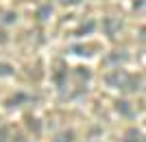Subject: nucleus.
I'll return each instance as SVG.
<instances>
[{"label":"nucleus","instance_id":"f257e3e1","mask_svg":"<svg viewBox=\"0 0 146 142\" xmlns=\"http://www.w3.org/2000/svg\"><path fill=\"white\" fill-rule=\"evenodd\" d=\"M127 79H129V74L124 72V70H113V72H109L107 77H105V83L107 85H111V87H124V83H127Z\"/></svg>","mask_w":146,"mask_h":142},{"label":"nucleus","instance_id":"f03ea898","mask_svg":"<svg viewBox=\"0 0 146 142\" xmlns=\"http://www.w3.org/2000/svg\"><path fill=\"white\" fill-rule=\"evenodd\" d=\"M122 29V22L116 18H105L103 20V31L105 35H109V37H116V33Z\"/></svg>","mask_w":146,"mask_h":142},{"label":"nucleus","instance_id":"7ed1b4c3","mask_svg":"<svg viewBox=\"0 0 146 142\" xmlns=\"http://www.w3.org/2000/svg\"><path fill=\"white\" fill-rule=\"evenodd\" d=\"M122 61H127V53L124 50H113L111 55L105 57V63H122Z\"/></svg>","mask_w":146,"mask_h":142},{"label":"nucleus","instance_id":"20e7f679","mask_svg":"<svg viewBox=\"0 0 146 142\" xmlns=\"http://www.w3.org/2000/svg\"><path fill=\"white\" fill-rule=\"evenodd\" d=\"M140 85H142V77H129L122 90H127V92H137Z\"/></svg>","mask_w":146,"mask_h":142},{"label":"nucleus","instance_id":"39448f33","mask_svg":"<svg viewBox=\"0 0 146 142\" xmlns=\"http://www.w3.org/2000/svg\"><path fill=\"white\" fill-rule=\"evenodd\" d=\"M124 142H144V133H142L140 129L131 127V129L127 131V136H124Z\"/></svg>","mask_w":146,"mask_h":142},{"label":"nucleus","instance_id":"423d86ee","mask_svg":"<svg viewBox=\"0 0 146 142\" xmlns=\"http://www.w3.org/2000/svg\"><path fill=\"white\" fill-rule=\"evenodd\" d=\"M24 101H31V96H26V94H15V96H11V99L7 101V107H9V109H13V107L22 105Z\"/></svg>","mask_w":146,"mask_h":142},{"label":"nucleus","instance_id":"0eeeda50","mask_svg":"<svg viewBox=\"0 0 146 142\" xmlns=\"http://www.w3.org/2000/svg\"><path fill=\"white\" fill-rule=\"evenodd\" d=\"M50 13H52V7L50 5H44V7H39V9H37V20H48L50 18Z\"/></svg>","mask_w":146,"mask_h":142},{"label":"nucleus","instance_id":"6e6552de","mask_svg":"<svg viewBox=\"0 0 146 142\" xmlns=\"http://www.w3.org/2000/svg\"><path fill=\"white\" fill-rule=\"evenodd\" d=\"M118 111H120L122 116H127V118H131V116H133V109L129 107V103H127V101H118Z\"/></svg>","mask_w":146,"mask_h":142},{"label":"nucleus","instance_id":"1a4fd4ad","mask_svg":"<svg viewBox=\"0 0 146 142\" xmlns=\"http://www.w3.org/2000/svg\"><path fill=\"white\" fill-rule=\"evenodd\" d=\"M94 29H96V24H94V22H87V24H83V26H79V29H76V33H74V35H85V33H92L94 31Z\"/></svg>","mask_w":146,"mask_h":142},{"label":"nucleus","instance_id":"9d476101","mask_svg":"<svg viewBox=\"0 0 146 142\" xmlns=\"http://www.w3.org/2000/svg\"><path fill=\"white\" fill-rule=\"evenodd\" d=\"M72 140H74L72 131H63V133H59V136L55 138V142H72Z\"/></svg>","mask_w":146,"mask_h":142},{"label":"nucleus","instance_id":"9b49d317","mask_svg":"<svg viewBox=\"0 0 146 142\" xmlns=\"http://www.w3.org/2000/svg\"><path fill=\"white\" fill-rule=\"evenodd\" d=\"M66 74H68V70H59V72L55 74V81H57V85L63 90V85H66Z\"/></svg>","mask_w":146,"mask_h":142},{"label":"nucleus","instance_id":"f8f14e48","mask_svg":"<svg viewBox=\"0 0 146 142\" xmlns=\"http://www.w3.org/2000/svg\"><path fill=\"white\" fill-rule=\"evenodd\" d=\"M13 74V68L9 63H0V77H11Z\"/></svg>","mask_w":146,"mask_h":142},{"label":"nucleus","instance_id":"ddd939ff","mask_svg":"<svg viewBox=\"0 0 146 142\" xmlns=\"http://www.w3.org/2000/svg\"><path fill=\"white\" fill-rule=\"evenodd\" d=\"M15 20H18V15H15L13 11H9V13H5V18H2V22H5V24H13Z\"/></svg>","mask_w":146,"mask_h":142},{"label":"nucleus","instance_id":"4468645a","mask_svg":"<svg viewBox=\"0 0 146 142\" xmlns=\"http://www.w3.org/2000/svg\"><path fill=\"white\" fill-rule=\"evenodd\" d=\"M76 74H79V79H90V70L87 68H76Z\"/></svg>","mask_w":146,"mask_h":142},{"label":"nucleus","instance_id":"2eb2a0df","mask_svg":"<svg viewBox=\"0 0 146 142\" xmlns=\"http://www.w3.org/2000/svg\"><path fill=\"white\" fill-rule=\"evenodd\" d=\"M72 53H74V55H90V53H87V48H83V46H74Z\"/></svg>","mask_w":146,"mask_h":142},{"label":"nucleus","instance_id":"dca6fc26","mask_svg":"<svg viewBox=\"0 0 146 142\" xmlns=\"http://www.w3.org/2000/svg\"><path fill=\"white\" fill-rule=\"evenodd\" d=\"M7 138H9V129H7V127H0V142H7Z\"/></svg>","mask_w":146,"mask_h":142},{"label":"nucleus","instance_id":"f3484780","mask_svg":"<svg viewBox=\"0 0 146 142\" xmlns=\"http://www.w3.org/2000/svg\"><path fill=\"white\" fill-rule=\"evenodd\" d=\"M29 127L35 131V133H39V125H37V120H33V118H31V120H29Z\"/></svg>","mask_w":146,"mask_h":142},{"label":"nucleus","instance_id":"a211bd4d","mask_svg":"<svg viewBox=\"0 0 146 142\" xmlns=\"http://www.w3.org/2000/svg\"><path fill=\"white\" fill-rule=\"evenodd\" d=\"M142 7H144V0H135V2H133V9H135V11L142 9Z\"/></svg>","mask_w":146,"mask_h":142},{"label":"nucleus","instance_id":"6ab92c4d","mask_svg":"<svg viewBox=\"0 0 146 142\" xmlns=\"http://www.w3.org/2000/svg\"><path fill=\"white\" fill-rule=\"evenodd\" d=\"M81 0H61V5H79Z\"/></svg>","mask_w":146,"mask_h":142},{"label":"nucleus","instance_id":"aec40b11","mask_svg":"<svg viewBox=\"0 0 146 142\" xmlns=\"http://www.w3.org/2000/svg\"><path fill=\"white\" fill-rule=\"evenodd\" d=\"M5 42H7V35H5L2 31H0V44H5Z\"/></svg>","mask_w":146,"mask_h":142}]
</instances>
